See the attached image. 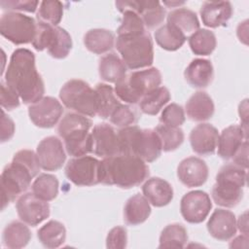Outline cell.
I'll return each mask as SVG.
<instances>
[{
    "label": "cell",
    "mask_w": 249,
    "mask_h": 249,
    "mask_svg": "<svg viewBox=\"0 0 249 249\" xmlns=\"http://www.w3.org/2000/svg\"><path fill=\"white\" fill-rule=\"evenodd\" d=\"M5 83L14 89L25 104H33L45 93V85L35 65V55L27 49H17L11 55Z\"/></svg>",
    "instance_id": "1"
},
{
    "label": "cell",
    "mask_w": 249,
    "mask_h": 249,
    "mask_svg": "<svg viewBox=\"0 0 249 249\" xmlns=\"http://www.w3.org/2000/svg\"><path fill=\"white\" fill-rule=\"evenodd\" d=\"M149 176V167L139 157L119 154L100 161V183L130 189Z\"/></svg>",
    "instance_id": "2"
},
{
    "label": "cell",
    "mask_w": 249,
    "mask_h": 249,
    "mask_svg": "<svg viewBox=\"0 0 249 249\" xmlns=\"http://www.w3.org/2000/svg\"><path fill=\"white\" fill-rule=\"evenodd\" d=\"M118 137L121 154L137 156L145 162L156 160L161 154V143L155 129L129 125L121 128Z\"/></svg>",
    "instance_id": "3"
},
{
    "label": "cell",
    "mask_w": 249,
    "mask_h": 249,
    "mask_svg": "<svg viewBox=\"0 0 249 249\" xmlns=\"http://www.w3.org/2000/svg\"><path fill=\"white\" fill-rule=\"evenodd\" d=\"M246 170L233 162L221 167L216 175V183L211 193L216 204L231 208L240 202L243 197V187L247 180Z\"/></svg>",
    "instance_id": "4"
},
{
    "label": "cell",
    "mask_w": 249,
    "mask_h": 249,
    "mask_svg": "<svg viewBox=\"0 0 249 249\" xmlns=\"http://www.w3.org/2000/svg\"><path fill=\"white\" fill-rule=\"evenodd\" d=\"M161 84V74L156 67L131 72L122 81L115 84L117 97L128 104H136L149 92L158 89Z\"/></svg>",
    "instance_id": "5"
},
{
    "label": "cell",
    "mask_w": 249,
    "mask_h": 249,
    "mask_svg": "<svg viewBox=\"0 0 249 249\" xmlns=\"http://www.w3.org/2000/svg\"><path fill=\"white\" fill-rule=\"evenodd\" d=\"M116 48L128 69L149 67L154 61L153 40L147 31L135 35L118 36Z\"/></svg>",
    "instance_id": "6"
},
{
    "label": "cell",
    "mask_w": 249,
    "mask_h": 249,
    "mask_svg": "<svg viewBox=\"0 0 249 249\" xmlns=\"http://www.w3.org/2000/svg\"><path fill=\"white\" fill-rule=\"evenodd\" d=\"M59 98L63 105L84 116L97 115V99L94 89L83 80L67 81L59 91Z\"/></svg>",
    "instance_id": "7"
},
{
    "label": "cell",
    "mask_w": 249,
    "mask_h": 249,
    "mask_svg": "<svg viewBox=\"0 0 249 249\" xmlns=\"http://www.w3.org/2000/svg\"><path fill=\"white\" fill-rule=\"evenodd\" d=\"M33 175L22 164L12 160L1 173V209L4 210L10 202L25 192L33 179Z\"/></svg>",
    "instance_id": "8"
},
{
    "label": "cell",
    "mask_w": 249,
    "mask_h": 249,
    "mask_svg": "<svg viewBox=\"0 0 249 249\" xmlns=\"http://www.w3.org/2000/svg\"><path fill=\"white\" fill-rule=\"evenodd\" d=\"M37 22L29 16L18 12H8L0 18L2 36L15 45L32 43L36 33Z\"/></svg>",
    "instance_id": "9"
},
{
    "label": "cell",
    "mask_w": 249,
    "mask_h": 249,
    "mask_svg": "<svg viewBox=\"0 0 249 249\" xmlns=\"http://www.w3.org/2000/svg\"><path fill=\"white\" fill-rule=\"evenodd\" d=\"M65 175L77 186H93L100 183V160L90 156L71 159L65 166Z\"/></svg>",
    "instance_id": "10"
},
{
    "label": "cell",
    "mask_w": 249,
    "mask_h": 249,
    "mask_svg": "<svg viewBox=\"0 0 249 249\" xmlns=\"http://www.w3.org/2000/svg\"><path fill=\"white\" fill-rule=\"evenodd\" d=\"M212 208L208 194L203 191H192L183 196L180 202L182 217L191 224H199L205 220Z\"/></svg>",
    "instance_id": "11"
},
{
    "label": "cell",
    "mask_w": 249,
    "mask_h": 249,
    "mask_svg": "<svg viewBox=\"0 0 249 249\" xmlns=\"http://www.w3.org/2000/svg\"><path fill=\"white\" fill-rule=\"evenodd\" d=\"M116 7L121 13L125 11L135 12L148 29L160 25L165 18V10L159 1H117Z\"/></svg>",
    "instance_id": "12"
},
{
    "label": "cell",
    "mask_w": 249,
    "mask_h": 249,
    "mask_svg": "<svg viewBox=\"0 0 249 249\" xmlns=\"http://www.w3.org/2000/svg\"><path fill=\"white\" fill-rule=\"evenodd\" d=\"M63 113L61 103L54 97L44 96L28 108L31 122L38 127L50 128L54 126Z\"/></svg>",
    "instance_id": "13"
},
{
    "label": "cell",
    "mask_w": 249,
    "mask_h": 249,
    "mask_svg": "<svg viewBox=\"0 0 249 249\" xmlns=\"http://www.w3.org/2000/svg\"><path fill=\"white\" fill-rule=\"evenodd\" d=\"M16 208L19 219L25 224L35 227L50 216V205L37 197L33 193L21 195L16 203Z\"/></svg>",
    "instance_id": "14"
},
{
    "label": "cell",
    "mask_w": 249,
    "mask_h": 249,
    "mask_svg": "<svg viewBox=\"0 0 249 249\" xmlns=\"http://www.w3.org/2000/svg\"><path fill=\"white\" fill-rule=\"evenodd\" d=\"M36 154L42 169L55 171L62 167L66 155L62 142L55 136L44 138L37 146Z\"/></svg>",
    "instance_id": "15"
},
{
    "label": "cell",
    "mask_w": 249,
    "mask_h": 249,
    "mask_svg": "<svg viewBox=\"0 0 249 249\" xmlns=\"http://www.w3.org/2000/svg\"><path fill=\"white\" fill-rule=\"evenodd\" d=\"M91 153L103 159L121 154L118 132L108 124H96L91 131Z\"/></svg>",
    "instance_id": "16"
},
{
    "label": "cell",
    "mask_w": 249,
    "mask_h": 249,
    "mask_svg": "<svg viewBox=\"0 0 249 249\" xmlns=\"http://www.w3.org/2000/svg\"><path fill=\"white\" fill-rule=\"evenodd\" d=\"M208 173L205 161L196 157L184 159L177 167L179 181L188 188L202 186L207 181Z\"/></svg>",
    "instance_id": "17"
},
{
    "label": "cell",
    "mask_w": 249,
    "mask_h": 249,
    "mask_svg": "<svg viewBox=\"0 0 249 249\" xmlns=\"http://www.w3.org/2000/svg\"><path fill=\"white\" fill-rule=\"evenodd\" d=\"M207 231L212 237L221 241L232 238L236 233L235 215L226 209H216L207 222Z\"/></svg>",
    "instance_id": "18"
},
{
    "label": "cell",
    "mask_w": 249,
    "mask_h": 249,
    "mask_svg": "<svg viewBox=\"0 0 249 249\" xmlns=\"http://www.w3.org/2000/svg\"><path fill=\"white\" fill-rule=\"evenodd\" d=\"M219 133L210 124H199L190 133V143L195 153L201 156L212 155L218 144Z\"/></svg>",
    "instance_id": "19"
},
{
    "label": "cell",
    "mask_w": 249,
    "mask_h": 249,
    "mask_svg": "<svg viewBox=\"0 0 249 249\" xmlns=\"http://www.w3.org/2000/svg\"><path fill=\"white\" fill-rule=\"evenodd\" d=\"M199 13L205 26L216 28L227 25L232 15V7L229 1H206L202 4Z\"/></svg>",
    "instance_id": "20"
},
{
    "label": "cell",
    "mask_w": 249,
    "mask_h": 249,
    "mask_svg": "<svg viewBox=\"0 0 249 249\" xmlns=\"http://www.w3.org/2000/svg\"><path fill=\"white\" fill-rule=\"evenodd\" d=\"M247 139V131L238 124H231L221 132L218 138V155L223 160L232 159L235 152Z\"/></svg>",
    "instance_id": "21"
},
{
    "label": "cell",
    "mask_w": 249,
    "mask_h": 249,
    "mask_svg": "<svg viewBox=\"0 0 249 249\" xmlns=\"http://www.w3.org/2000/svg\"><path fill=\"white\" fill-rule=\"evenodd\" d=\"M143 196L156 207L167 205L173 198V189L171 185L159 177L149 178L142 186Z\"/></svg>",
    "instance_id": "22"
},
{
    "label": "cell",
    "mask_w": 249,
    "mask_h": 249,
    "mask_svg": "<svg viewBox=\"0 0 249 249\" xmlns=\"http://www.w3.org/2000/svg\"><path fill=\"white\" fill-rule=\"evenodd\" d=\"M213 65L210 60L204 58L193 59L184 72L187 83L196 89L209 86L213 80Z\"/></svg>",
    "instance_id": "23"
},
{
    "label": "cell",
    "mask_w": 249,
    "mask_h": 249,
    "mask_svg": "<svg viewBox=\"0 0 249 249\" xmlns=\"http://www.w3.org/2000/svg\"><path fill=\"white\" fill-rule=\"evenodd\" d=\"M187 116L196 122L209 120L215 111L212 98L204 91L195 92L186 102Z\"/></svg>",
    "instance_id": "24"
},
{
    "label": "cell",
    "mask_w": 249,
    "mask_h": 249,
    "mask_svg": "<svg viewBox=\"0 0 249 249\" xmlns=\"http://www.w3.org/2000/svg\"><path fill=\"white\" fill-rule=\"evenodd\" d=\"M150 214V202L140 194L130 196L124 207V220L129 226H137L144 223Z\"/></svg>",
    "instance_id": "25"
},
{
    "label": "cell",
    "mask_w": 249,
    "mask_h": 249,
    "mask_svg": "<svg viewBox=\"0 0 249 249\" xmlns=\"http://www.w3.org/2000/svg\"><path fill=\"white\" fill-rule=\"evenodd\" d=\"M98 73L103 81L117 84L126 76V66L121 57L110 53L99 59Z\"/></svg>",
    "instance_id": "26"
},
{
    "label": "cell",
    "mask_w": 249,
    "mask_h": 249,
    "mask_svg": "<svg viewBox=\"0 0 249 249\" xmlns=\"http://www.w3.org/2000/svg\"><path fill=\"white\" fill-rule=\"evenodd\" d=\"M68 155L77 158L91 153L92 139L91 133L88 129H78L67 133L62 137Z\"/></svg>",
    "instance_id": "27"
},
{
    "label": "cell",
    "mask_w": 249,
    "mask_h": 249,
    "mask_svg": "<svg viewBox=\"0 0 249 249\" xmlns=\"http://www.w3.org/2000/svg\"><path fill=\"white\" fill-rule=\"evenodd\" d=\"M31 239V231L24 222L13 221L9 223L2 234L4 246L11 249L25 247Z\"/></svg>",
    "instance_id": "28"
},
{
    "label": "cell",
    "mask_w": 249,
    "mask_h": 249,
    "mask_svg": "<svg viewBox=\"0 0 249 249\" xmlns=\"http://www.w3.org/2000/svg\"><path fill=\"white\" fill-rule=\"evenodd\" d=\"M167 23L177 28L186 38L199 29V21L195 12L187 8H179L167 15Z\"/></svg>",
    "instance_id": "29"
},
{
    "label": "cell",
    "mask_w": 249,
    "mask_h": 249,
    "mask_svg": "<svg viewBox=\"0 0 249 249\" xmlns=\"http://www.w3.org/2000/svg\"><path fill=\"white\" fill-rule=\"evenodd\" d=\"M115 43L114 34L107 29L94 28L89 30L84 36L86 48L96 54H102L109 52Z\"/></svg>",
    "instance_id": "30"
},
{
    "label": "cell",
    "mask_w": 249,
    "mask_h": 249,
    "mask_svg": "<svg viewBox=\"0 0 249 249\" xmlns=\"http://www.w3.org/2000/svg\"><path fill=\"white\" fill-rule=\"evenodd\" d=\"M37 235L44 247L51 249L57 248L65 241L66 229L62 223L51 220L39 229Z\"/></svg>",
    "instance_id": "31"
},
{
    "label": "cell",
    "mask_w": 249,
    "mask_h": 249,
    "mask_svg": "<svg viewBox=\"0 0 249 249\" xmlns=\"http://www.w3.org/2000/svg\"><path fill=\"white\" fill-rule=\"evenodd\" d=\"M94 89L97 99V116L102 119L110 118L114 110L121 104L113 88L107 84L99 83Z\"/></svg>",
    "instance_id": "32"
},
{
    "label": "cell",
    "mask_w": 249,
    "mask_h": 249,
    "mask_svg": "<svg viewBox=\"0 0 249 249\" xmlns=\"http://www.w3.org/2000/svg\"><path fill=\"white\" fill-rule=\"evenodd\" d=\"M154 36L161 49L171 52L179 50L187 39L177 28L168 23L157 29Z\"/></svg>",
    "instance_id": "33"
},
{
    "label": "cell",
    "mask_w": 249,
    "mask_h": 249,
    "mask_svg": "<svg viewBox=\"0 0 249 249\" xmlns=\"http://www.w3.org/2000/svg\"><path fill=\"white\" fill-rule=\"evenodd\" d=\"M188 39L192 52L196 55L211 54L217 45L215 34L204 28L197 29Z\"/></svg>",
    "instance_id": "34"
},
{
    "label": "cell",
    "mask_w": 249,
    "mask_h": 249,
    "mask_svg": "<svg viewBox=\"0 0 249 249\" xmlns=\"http://www.w3.org/2000/svg\"><path fill=\"white\" fill-rule=\"evenodd\" d=\"M169 100L170 92L162 86L144 95L139 101V107L144 114L155 116Z\"/></svg>",
    "instance_id": "35"
},
{
    "label": "cell",
    "mask_w": 249,
    "mask_h": 249,
    "mask_svg": "<svg viewBox=\"0 0 249 249\" xmlns=\"http://www.w3.org/2000/svg\"><path fill=\"white\" fill-rule=\"evenodd\" d=\"M188 241L187 230L182 224L167 225L160 235L159 248H183Z\"/></svg>",
    "instance_id": "36"
},
{
    "label": "cell",
    "mask_w": 249,
    "mask_h": 249,
    "mask_svg": "<svg viewBox=\"0 0 249 249\" xmlns=\"http://www.w3.org/2000/svg\"><path fill=\"white\" fill-rule=\"evenodd\" d=\"M58 180L54 175L42 173L33 182L32 193L45 201L54 199L58 195Z\"/></svg>",
    "instance_id": "37"
},
{
    "label": "cell",
    "mask_w": 249,
    "mask_h": 249,
    "mask_svg": "<svg viewBox=\"0 0 249 249\" xmlns=\"http://www.w3.org/2000/svg\"><path fill=\"white\" fill-rule=\"evenodd\" d=\"M155 131L157 132L162 151L171 152L181 146L184 141V132L179 126H170L166 124H159Z\"/></svg>",
    "instance_id": "38"
},
{
    "label": "cell",
    "mask_w": 249,
    "mask_h": 249,
    "mask_svg": "<svg viewBox=\"0 0 249 249\" xmlns=\"http://www.w3.org/2000/svg\"><path fill=\"white\" fill-rule=\"evenodd\" d=\"M38 21L57 26L63 16V4L60 1H43L38 8Z\"/></svg>",
    "instance_id": "39"
},
{
    "label": "cell",
    "mask_w": 249,
    "mask_h": 249,
    "mask_svg": "<svg viewBox=\"0 0 249 249\" xmlns=\"http://www.w3.org/2000/svg\"><path fill=\"white\" fill-rule=\"evenodd\" d=\"M72 49V39L70 34L62 27L55 26V34L48 53L51 56L57 59L65 58Z\"/></svg>",
    "instance_id": "40"
},
{
    "label": "cell",
    "mask_w": 249,
    "mask_h": 249,
    "mask_svg": "<svg viewBox=\"0 0 249 249\" xmlns=\"http://www.w3.org/2000/svg\"><path fill=\"white\" fill-rule=\"evenodd\" d=\"M91 121L86 116L79 113H67L59 122L57 132L62 138L67 133L78 130V129H88L91 127Z\"/></svg>",
    "instance_id": "41"
},
{
    "label": "cell",
    "mask_w": 249,
    "mask_h": 249,
    "mask_svg": "<svg viewBox=\"0 0 249 249\" xmlns=\"http://www.w3.org/2000/svg\"><path fill=\"white\" fill-rule=\"evenodd\" d=\"M145 25L141 18L133 11H125L123 13V18L121 25L119 26L117 33L120 35H135L145 32Z\"/></svg>",
    "instance_id": "42"
},
{
    "label": "cell",
    "mask_w": 249,
    "mask_h": 249,
    "mask_svg": "<svg viewBox=\"0 0 249 249\" xmlns=\"http://www.w3.org/2000/svg\"><path fill=\"white\" fill-rule=\"evenodd\" d=\"M55 34V26L38 21L36 26V33L34 39L32 41V46L37 51H44L48 50L54 38Z\"/></svg>",
    "instance_id": "43"
},
{
    "label": "cell",
    "mask_w": 249,
    "mask_h": 249,
    "mask_svg": "<svg viewBox=\"0 0 249 249\" xmlns=\"http://www.w3.org/2000/svg\"><path fill=\"white\" fill-rule=\"evenodd\" d=\"M185 119V112L182 106L176 103H171L162 110L160 122L162 124L170 126H180L184 124Z\"/></svg>",
    "instance_id": "44"
},
{
    "label": "cell",
    "mask_w": 249,
    "mask_h": 249,
    "mask_svg": "<svg viewBox=\"0 0 249 249\" xmlns=\"http://www.w3.org/2000/svg\"><path fill=\"white\" fill-rule=\"evenodd\" d=\"M110 122L121 128L132 125L136 122V115L128 105L120 104L110 116Z\"/></svg>",
    "instance_id": "45"
},
{
    "label": "cell",
    "mask_w": 249,
    "mask_h": 249,
    "mask_svg": "<svg viewBox=\"0 0 249 249\" xmlns=\"http://www.w3.org/2000/svg\"><path fill=\"white\" fill-rule=\"evenodd\" d=\"M13 160L26 167L30 171V173L33 175V177H35L39 173V170L41 168L37 154L31 150L24 149L17 152L13 158Z\"/></svg>",
    "instance_id": "46"
},
{
    "label": "cell",
    "mask_w": 249,
    "mask_h": 249,
    "mask_svg": "<svg viewBox=\"0 0 249 249\" xmlns=\"http://www.w3.org/2000/svg\"><path fill=\"white\" fill-rule=\"evenodd\" d=\"M127 232L125 228L118 226L113 228L107 234L106 247L112 249H123L126 247Z\"/></svg>",
    "instance_id": "47"
},
{
    "label": "cell",
    "mask_w": 249,
    "mask_h": 249,
    "mask_svg": "<svg viewBox=\"0 0 249 249\" xmlns=\"http://www.w3.org/2000/svg\"><path fill=\"white\" fill-rule=\"evenodd\" d=\"M20 97L17 91L5 82H1V106L3 109L13 110L19 106Z\"/></svg>",
    "instance_id": "48"
},
{
    "label": "cell",
    "mask_w": 249,
    "mask_h": 249,
    "mask_svg": "<svg viewBox=\"0 0 249 249\" xmlns=\"http://www.w3.org/2000/svg\"><path fill=\"white\" fill-rule=\"evenodd\" d=\"M39 5L38 1L29 0H2L0 1V6L3 10H8L9 12L21 11L34 13Z\"/></svg>",
    "instance_id": "49"
},
{
    "label": "cell",
    "mask_w": 249,
    "mask_h": 249,
    "mask_svg": "<svg viewBox=\"0 0 249 249\" xmlns=\"http://www.w3.org/2000/svg\"><path fill=\"white\" fill-rule=\"evenodd\" d=\"M15 133V124L13 120L6 115L4 110H2V118H1V142L4 143L9 141Z\"/></svg>",
    "instance_id": "50"
},
{
    "label": "cell",
    "mask_w": 249,
    "mask_h": 249,
    "mask_svg": "<svg viewBox=\"0 0 249 249\" xmlns=\"http://www.w3.org/2000/svg\"><path fill=\"white\" fill-rule=\"evenodd\" d=\"M233 163L241 166L242 168L247 169L248 167V141L247 139L243 141L241 146L235 152L232 157Z\"/></svg>",
    "instance_id": "51"
},
{
    "label": "cell",
    "mask_w": 249,
    "mask_h": 249,
    "mask_svg": "<svg viewBox=\"0 0 249 249\" xmlns=\"http://www.w3.org/2000/svg\"><path fill=\"white\" fill-rule=\"evenodd\" d=\"M236 228L243 233L244 235H248V219L247 212H244L239 216V219L236 221Z\"/></svg>",
    "instance_id": "52"
},
{
    "label": "cell",
    "mask_w": 249,
    "mask_h": 249,
    "mask_svg": "<svg viewBox=\"0 0 249 249\" xmlns=\"http://www.w3.org/2000/svg\"><path fill=\"white\" fill-rule=\"evenodd\" d=\"M238 112H239L240 120H243L241 126L247 131V99H245L242 103H240Z\"/></svg>",
    "instance_id": "53"
}]
</instances>
